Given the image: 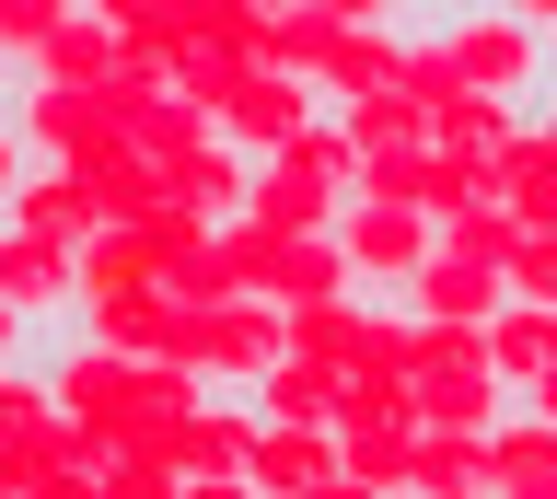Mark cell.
<instances>
[{"mask_svg":"<svg viewBox=\"0 0 557 499\" xmlns=\"http://www.w3.org/2000/svg\"><path fill=\"white\" fill-rule=\"evenodd\" d=\"M442 59L465 71V93H487V105H511L534 116L557 93V47L522 24L511 0H487V12H442Z\"/></svg>","mask_w":557,"mask_h":499,"instance_id":"6da1fadb","label":"cell"},{"mask_svg":"<svg viewBox=\"0 0 557 499\" xmlns=\"http://www.w3.org/2000/svg\"><path fill=\"white\" fill-rule=\"evenodd\" d=\"M430 245H442V233L418 210H372V198L337 210V255H348V290H360V302H407V279L430 267Z\"/></svg>","mask_w":557,"mask_h":499,"instance_id":"7a4b0ae2","label":"cell"},{"mask_svg":"<svg viewBox=\"0 0 557 499\" xmlns=\"http://www.w3.org/2000/svg\"><path fill=\"white\" fill-rule=\"evenodd\" d=\"M12 128H24L35 175H82V163H104V151H128L116 128H104L94 93H47V82H24V93H12Z\"/></svg>","mask_w":557,"mask_h":499,"instance_id":"3957f363","label":"cell"},{"mask_svg":"<svg viewBox=\"0 0 557 499\" xmlns=\"http://www.w3.org/2000/svg\"><path fill=\"white\" fill-rule=\"evenodd\" d=\"M313 128H325L313 82H278V71H244V82H233V105H221V140H233L244 163H278V151H302Z\"/></svg>","mask_w":557,"mask_h":499,"instance_id":"277c9868","label":"cell"},{"mask_svg":"<svg viewBox=\"0 0 557 499\" xmlns=\"http://www.w3.org/2000/svg\"><path fill=\"white\" fill-rule=\"evenodd\" d=\"M104 24H116V71H139V82H186L209 59L198 47V0H94Z\"/></svg>","mask_w":557,"mask_h":499,"instance_id":"5b68a950","label":"cell"},{"mask_svg":"<svg viewBox=\"0 0 557 499\" xmlns=\"http://www.w3.org/2000/svg\"><path fill=\"white\" fill-rule=\"evenodd\" d=\"M278 302H221V314H198V372H209V395H256L278 372Z\"/></svg>","mask_w":557,"mask_h":499,"instance_id":"8992f818","label":"cell"},{"mask_svg":"<svg viewBox=\"0 0 557 499\" xmlns=\"http://www.w3.org/2000/svg\"><path fill=\"white\" fill-rule=\"evenodd\" d=\"M0 302H12L35 337H70V325H82V279H70V255L35 245V233H12V221H0Z\"/></svg>","mask_w":557,"mask_h":499,"instance_id":"52a82bcc","label":"cell"},{"mask_svg":"<svg viewBox=\"0 0 557 499\" xmlns=\"http://www.w3.org/2000/svg\"><path fill=\"white\" fill-rule=\"evenodd\" d=\"M244 221L278 233V245H325V233H337V186L313 175L302 151H278V163H256V186H244Z\"/></svg>","mask_w":557,"mask_h":499,"instance_id":"ba28073f","label":"cell"},{"mask_svg":"<svg viewBox=\"0 0 557 499\" xmlns=\"http://www.w3.org/2000/svg\"><path fill=\"white\" fill-rule=\"evenodd\" d=\"M395 82H407V24H348L325 47V71H313V105L348 116V105H383Z\"/></svg>","mask_w":557,"mask_h":499,"instance_id":"9c48e42d","label":"cell"},{"mask_svg":"<svg viewBox=\"0 0 557 499\" xmlns=\"http://www.w3.org/2000/svg\"><path fill=\"white\" fill-rule=\"evenodd\" d=\"M82 337L116 360H198V314L174 302V290H128V302H104V314H82Z\"/></svg>","mask_w":557,"mask_h":499,"instance_id":"30bf717a","label":"cell"},{"mask_svg":"<svg viewBox=\"0 0 557 499\" xmlns=\"http://www.w3.org/2000/svg\"><path fill=\"white\" fill-rule=\"evenodd\" d=\"M82 198H94L104 233H163V221H174V186H163L151 151H104V163H82Z\"/></svg>","mask_w":557,"mask_h":499,"instance_id":"8fae6325","label":"cell"},{"mask_svg":"<svg viewBox=\"0 0 557 499\" xmlns=\"http://www.w3.org/2000/svg\"><path fill=\"white\" fill-rule=\"evenodd\" d=\"M499 302H511L499 267H476V255H453V245H430V267L407 279V314H418V325H476V337H487Z\"/></svg>","mask_w":557,"mask_h":499,"instance_id":"7c38bea8","label":"cell"},{"mask_svg":"<svg viewBox=\"0 0 557 499\" xmlns=\"http://www.w3.org/2000/svg\"><path fill=\"white\" fill-rule=\"evenodd\" d=\"M163 186H174V210L198 221V233H221V221H244V186H256V163H244L221 128H209L186 163H163Z\"/></svg>","mask_w":557,"mask_h":499,"instance_id":"4fadbf2b","label":"cell"},{"mask_svg":"<svg viewBox=\"0 0 557 499\" xmlns=\"http://www.w3.org/2000/svg\"><path fill=\"white\" fill-rule=\"evenodd\" d=\"M24 82H47V93H104V82H116V24L70 0V12H59V36L35 47V71H24Z\"/></svg>","mask_w":557,"mask_h":499,"instance_id":"5bb4252c","label":"cell"},{"mask_svg":"<svg viewBox=\"0 0 557 499\" xmlns=\"http://www.w3.org/2000/svg\"><path fill=\"white\" fill-rule=\"evenodd\" d=\"M407 499H499V464H487V441H476V429H418Z\"/></svg>","mask_w":557,"mask_h":499,"instance_id":"9a60e30c","label":"cell"},{"mask_svg":"<svg viewBox=\"0 0 557 499\" xmlns=\"http://www.w3.org/2000/svg\"><path fill=\"white\" fill-rule=\"evenodd\" d=\"M487 186H499V210H511L522 245H557V163L534 151V128H511V151L487 163Z\"/></svg>","mask_w":557,"mask_h":499,"instance_id":"2e32d148","label":"cell"},{"mask_svg":"<svg viewBox=\"0 0 557 499\" xmlns=\"http://www.w3.org/2000/svg\"><path fill=\"white\" fill-rule=\"evenodd\" d=\"M325 441H337V476H348L360 499H407V453H418V429H395V419H337Z\"/></svg>","mask_w":557,"mask_h":499,"instance_id":"e0dca14e","label":"cell"},{"mask_svg":"<svg viewBox=\"0 0 557 499\" xmlns=\"http://www.w3.org/2000/svg\"><path fill=\"white\" fill-rule=\"evenodd\" d=\"M256 441H268L256 395H209L198 419H186V476H244V464H256Z\"/></svg>","mask_w":557,"mask_h":499,"instance_id":"ac0fdd59","label":"cell"},{"mask_svg":"<svg viewBox=\"0 0 557 499\" xmlns=\"http://www.w3.org/2000/svg\"><path fill=\"white\" fill-rule=\"evenodd\" d=\"M0 221H12V233H35V245H59V255H82V245L104 233L94 198H82V175H24V198H12Z\"/></svg>","mask_w":557,"mask_h":499,"instance_id":"d6986e66","label":"cell"},{"mask_svg":"<svg viewBox=\"0 0 557 499\" xmlns=\"http://www.w3.org/2000/svg\"><path fill=\"white\" fill-rule=\"evenodd\" d=\"M487 372H499V384H511V407H522V395L557 372V314H534V302H499V314H487Z\"/></svg>","mask_w":557,"mask_h":499,"instance_id":"ffe728a7","label":"cell"},{"mask_svg":"<svg viewBox=\"0 0 557 499\" xmlns=\"http://www.w3.org/2000/svg\"><path fill=\"white\" fill-rule=\"evenodd\" d=\"M325 476H337V441H325V429H268L256 464H244V488H256V499H313Z\"/></svg>","mask_w":557,"mask_h":499,"instance_id":"44dd1931","label":"cell"},{"mask_svg":"<svg viewBox=\"0 0 557 499\" xmlns=\"http://www.w3.org/2000/svg\"><path fill=\"white\" fill-rule=\"evenodd\" d=\"M465 210H499L487 163H476V151H418V221L442 233V221H465Z\"/></svg>","mask_w":557,"mask_h":499,"instance_id":"7402d4cb","label":"cell"},{"mask_svg":"<svg viewBox=\"0 0 557 499\" xmlns=\"http://www.w3.org/2000/svg\"><path fill=\"white\" fill-rule=\"evenodd\" d=\"M209 279H221V302H268L278 290V233L221 221V233H209Z\"/></svg>","mask_w":557,"mask_h":499,"instance_id":"603a6c76","label":"cell"},{"mask_svg":"<svg viewBox=\"0 0 557 499\" xmlns=\"http://www.w3.org/2000/svg\"><path fill=\"white\" fill-rule=\"evenodd\" d=\"M256 419H268V429H337V372H302V360H278L268 384H256Z\"/></svg>","mask_w":557,"mask_h":499,"instance_id":"cb8c5ba5","label":"cell"},{"mask_svg":"<svg viewBox=\"0 0 557 499\" xmlns=\"http://www.w3.org/2000/svg\"><path fill=\"white\" fill-rule=\"evenodd\" d=\"M268 302H278V314H302V302H360L337 233H325V245H278V290H268Z\"/></svg>","mask_w":557,"mask_h":499,"instance_id":"d4e9b609","label":"cell"},{"mask_svg":"<svg viewBox=\"0 0 557 499\" xmlns=\"http://www.w3.org/2000/svg\"><path fill=\"white\" fill-rule=\"evenodd\" d=\"M348 337H360V302H302V314H278V349L302 360V372H337Z\"/></svg>","mask_w":557,"mask_h":499,"instance_id":"484cf974","label":"cell"},{"mask_svg":"<svg viewBox=\"0 0 557 499\" xmlns=\"http://www.w3.org/2000/svg\"><path fill=\"white\" fill-rule=\"evenodd\" d=\"M418 384H499V372H487V337L476 325H418Z\"/></svg>","mask_w":557,"mask_h":499,"instance_id":"4316f807","label":"cell"},{"mask_svg":"<svg viewBox=\"0 0 557 499\" xmlns=\"http://www.w3.org/2000/svg\"><path fill=\"white\" fill-rule=\"evenodd\" d=\"M47 429H59L47 372H0V453H24V441H47Z\"/></svg>","mask_w":557,"mask_h":499,"instance_id":"83f0119b","label":"cell"},{"mask_svg":"<svg viewBox=\"0 0 557 499\" xmlns=\"http://www.w3.org/2000/svg\"><path fill=\"white\" fill-rule=\"evenodd\" d=\"M487 464H499V488H511V476H557V429L511 407V419L487 429Z\"/></svg>","mask_w":557,"mask_h":499,"instance_id":"f1b7e54d","label":"cell"},{"mask_svg":"<svg viewBox=\"0 0 557 499\" xmlns=\"http://www.w3.org/2000/svg\"><path fill=\"white\" fill-rule=\"evenodd\" d=\"M442 245H453V255H476V267H511L522 233H511V210H465V221H442Z\"/></svg>","mask_w":557,"mask_h":499,"instance_id":"f546056e","label":"cell"},{"mask_svg":"<svg viewBox=\"0 0 557 499\" xmlns=\"http://www.w3.org/2000/svg\"><path fill=\"white\" fill-rule=\"evenodd\" d=\"M499 290H511V302H534V314H557V245H522L511 267H499Z\"/></svg>","mask_w":557,"mask_h":499,"instance_id":"4dcf8cb0","label":"cell"},{"mask_svg":"<svg viewBox=\"0 0 557 499\" xmlns=\"http://www.w3.org/2000/svg\"><path fill=\"white\" fill-rule=\"evenodd\" d=\"M0 372H47V337H35L12 302H0Z\"/></svg>","mask_w":557,"mask_h":499,"instance_id":"1f68e13d","label":"cell"},{"mask_svg":"<svg viewBox=\"0 0 557 499\" xmlns=\"http://www.w3.org/2000/svg\"><path fill=\"white\" fill-rule=\"evenodd\" d=\"M82 499H174V476H139V464H104Z\"/></svg>","mask_w":557,"mask_h":499,"instance_id":"d6a6232c","label":"cell"},{"mask_svg":"<svg viewBox=\"0 0 557 499\" xmlns=\"http://www.w3.org/2000/svg\"><path fill=\"white\" fill-rule=\"evenodd\" d=\"M174 499H256L244 476H174Z\"/></svg>","mask_w":557,"mask_h":499,"instance_id":"836d02e7","label":"cell"},{"mask_svg":"<svg viewBox=\"0 0 557 499\" xmlns=\"http://www.w3.org/2000/svg\"><path fill=\"white\" fill-rule=\"evenodd\" d=\"M522 128H534V151H546V163H557V93H546V105H534V116H522Z\"/></svg>","mask_w":557,"mask_h":499,"instance_id":"e575fe53","label":"cell"},{"mask_svg":"<svg viewBox=\"0 0 557 499\" xmlns=\"http://www.w3.org/2000/svg\"><path fill=\"white\" fill-rule=\"evenodd\" d=\"M511 12H522V24H534V36L557 47V0H511Z\"/></svg>","mask_w":557,"mask_h":499,"instance_id":"d590c367","label":"cell"},{"mask_svg":"<svg viewBox=\"0 0 557 499\" xmlns=\"http://www.w3.org/2000/svg\"><path fill=\"white\" fill-rule=\"evenodd\" d=\"M522 419H546V429H557V372H546L534 395H522Z\"/></svg>","mask_w":557,"mask_h":499,"instance_id":"8d00e7d4","label":"cell"},{"mask_svg":"<svg viewBox=\"0 0 557 499\" xmlns=\"http://www.w3.org/2000/svg\"><path fill=\"white\" fill-rule=\"evenodd\" d=\"M499 499H557V476H511V488H499Z\"/></svg>","mask_w":557,"mask_h":499,"instance_id":"74e56055","label":"cell"},{"mask_svg":"<svg viewBox=\"0 0 557 499\" xmlns=\"http://www.w3.org/2000/svg\"><path fill=\"white\" fill-rule=\"evenodd\" d=\"M313 499H360V488H348V476H325V488H313Z\"/></svg>","mask_w":557,"mask_h":499,"instance_id":"f35d334b","label":"cell"}]
</instances>
